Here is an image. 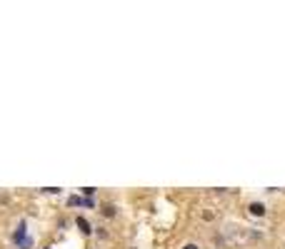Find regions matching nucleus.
I'll return each instance as SVG.
<instances>
[{
  "instance_id": "f257e3e1",
  "label": "nucleus",
  "mask_w": 285,
  "mask_h": 249,
  "mask_svg": "<svg viewBox=\"0 0 285 249\" xmlns=\"http://www.w3.org/2000/svg\"><path fill=\"white\" fill-rule=\"evenodd\" d=\"M265 212H268V207H265L263 202H250V204H248V215H250V217H258V219H260V217H265Z\"/></svg>"
},
{
  "instance_id": "f03ea898",
  "label": "nucleus",
  "mask_w": 285,
  "mask_h": 249,
  "mask_svg": "<svg viewBox=\"0 0 285 249\" xmlns=\"http://www.w3.org/2000/svg\"><path fill=\"white\" fill-rule=\"evenodd\" d=\"M75 224H78V229L83 232L85 237H90V234L95 232V227H93V224H90V222H88V219H85L83 215H78V217H75Z\"/></svg>"
},
{
  "instance_id": "7ed1b4c3",
  "label": "nucleus",
  "mask_w": 285,
  "mask_h": 249,
  "mask_svg": "<svg viewBox=\"0 0 285 249\" xmlns=\"http://www.w3.org/2000/svg\"><path fill=\"white\" fill-rule=\"evenodd\" d=\"M100 215L103 217H118V210H115V204H110V202H105V204H100Z\"/></svg>"
},
{
  "instance_id": "20e7f679",
  "label": "nucleus",
  "mask_w": 285,
  "mask_h": 249,
  "mask_svg": "<svg viewBox=\"0 0 285 249\" xmlns=\"http://www.w3.org/2000/svg\"><path fill=\"white\" fill-rule=\"evenodd\" d=\"M95 192H98L95 187H80V194H83L85 199H93V197H95Z\"/></svg>"
},
{
  "instance_id": "39448f33",
  "label": "nucleus",
  "mask_w": 285,
  "mask_h": 249,
  "mask_svg": "<svg viewBox=\"0 0 285 249\" xmlns=\"http://www.w3.org/2000/svg\"><path fill=\"white\" fill-rule=\"evenodd\" d=\"M18 247H20V249H33V237H23V239L18 242Z\"/></svg>"
},
{
  "instance_id": "423d86ee",
  "label": "nucleus",
  "mask_w": 285,
  "mask_h": 249,
  "mask_svg": "<svg viewBox=\"0 0 285 249\" xmlns=\"http://www.w3.org/2000/svg\"><path fill=\"white\" fill-rule=\"evenodd\" d=\"M83 202H85L83 197H70V199H68V204H73V207H78V204H83Z\"/></svg>"
},
{
  "instance_id": "0eeeda50",
  "label": "nucleus",
  "mask_w": 285,
  "mask_h": 249,
  "mask_svg": "<svg viewBox=\"0 0 285 249\" xmlns=\"http://www.w3.org/2000/svg\"><path fill=\"white\" fill-rule=\"evenodd\" d=\"M93 234H95V237H100V239H108V232H105L103 227H98V229H95Z\"/></svg>"
},
{
  "instance_id": "6e6552de",
  "label": "nucleus",
  "mask_w": 285,
  "mask_h": 249,
  "mask_svg": "<svg viewBox=\"0 0 285 249\" xmlns=\"http://www.w3.org/2000/svg\"><path fill=\"white\" fill-rule=\"evenodd\" d=\"M43 192H48V194H58L60 187H43Z\"/></svg>"
},
{
  "instance_id": "1a4fd4ad",
  "label": "nucleus",
  "mask_w": 285,
  "mask_h": 249,
  "mask_svg": "<svg viewBox=\"0 0 285 249\" xmlns=\"http://www.w3.org/2000/svg\"><path fill=\"white\" fill-rule=\"evenodd\" d=\"M183 249H200V244H195V242H188V244H183Z\"/></svg>"
},
{
  "instance_id": "9d476101",
  "label": "nucleus",
  "mask_w": 285,
  "mask_h": 249,
  "mask_svg": "<svg viewBox=\"0 0 285 249\" xmlns=\"http://www.w3.org/2000/svg\"><path fill=\"white\" fill-rule=\"evenodd\" d=\"M43 249H50V247H43Z\"/></svg>"
}]
</instances>
